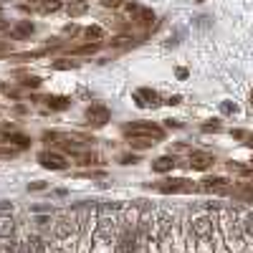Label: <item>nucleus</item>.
Masks as SVG:
<instances>
[{"label": "nucleus", "instance_id": "obj_12", "mask_svg": "<svg viewBox=\"0 0 253 253\" xmlns=\"http://www.w3.org/2000/svg\"><path fill=\"white\" fill-rule=\"evenodd\" d=\"M241 228H243V236L253 238V213H246V215H243V223H241Z\"/></svg>", "mask_w": 253, "mask_h": 253}, {"label": "nucleus", "instance_id": "obj_9", "mask_svg": "<svg viewBox=\"0 0 253 253\" xmlns=\"http://www.w3.org/2000/svg\"><path fill=\"white\" fill-rule=\"evenodd\" d=\"M210 162H213L210 155H193L190 157V167H195V170H205V167H210Z\"/></svg>", "mask_w": 253, "mask_h": 253}, {"label": "nucleus", "instance_id": "obj_11", "mask_svg": "<svg viewBox=\"0 0 253 253\" xmlns=\"http://www.w3.org/2000/svg\"><path fill=\"white\" fill-rule=\"evenodd\" d=\"M10 253H28V236L10 243Z\"/></svg>", "mask_w": 253, "mask_h": 253}, {"label": "nucleus", "instance_id": "obj_4", "mask_svg": "<svg viewBox=\"0 0 253 253\" xmlns=\"http://www.w3.org/2000/svg\"><path fill=\"white\" fill-rule=\"evenodd\" d=\"M38 160L46 167H51V170H63V167H66V160H63L61 155H56V152H43Z\"/></svg>", "mask_w": 253, "mask_h": 253}, {"label": "nucleus", "instance_id": "obj_15", "mask_svg": "<svg viewBox=\"0 0 253 253\" xmlns=\"http://www.w3.org/2000/svg\"><path fill=\"white\" fill-rule=\"evenodd\" d=\"M86 33H89V38H91V36H94V38H99V36H101V31H99V28H89Z\"/></svg>", "mask_w": 253, "mask_h": 253}, {"label": "nucleus", "instance_id": "obj_6", "mask_svg": "<svg viewBox=\"0 0 253 253\" xmlns=\"http://www.w3.org/2000/svg\"><path fill=\"white\" fill-rule=\"evenodd\" d=\"M134 99H137V104L139 107H155L157 104V94L155 91H150V89H139V91H134Z\"/></svg>", "mask_w": 253, "mask_h": 253}, {"label": "nucleus", "instance_id": "obj_2", "mask_svg": "<svg viewBox=\"0 0 253 253\" xmlns=\"http://www.w3.org/2000/svg\"><path fill=\"white\" fill-rule=\"evenodd\" d=\"M218 233L223 236V243L228 246L230 253H241L243 251V228L236 218V213H220V223H218Z\"/></svg>", "mask_w": 253, "mask_h": 253}, {"label": "nucleus", "instance_id": "obj_10", "mask_svg": "<svg viewBox=\"0 0 253 253\" xmlns=\"http://www.w3.org/2000/svg\"><path fill=\"white\" fill-rule=\"evenodd\" d=\"M208 190H215V193H228V180L225 177H213V180H205Z\"/></svg>", "mask_w": 253, "mask_h": 253}, {"label": "nucleus", "instance_id": "obj_13", "mask_svg": "<svg viewBox=\"0 0 253 253\" xmlns=\"http://www.w3.org/2000/svg\"><path fill=\"white\" fill-rule=\"evenodd\" d=\"M61 8V0H46L43 5H41V10L43 13H48V10H58Z\"/></svg>", "mask_w": 253, "mask_h": 253}, {"label": "nucleus", "instance_id": "obj_3", "mask_svg": "<svg viewBox=\"0 0 253 253\" xmlns=\"http://www.w3.org/2000/svg\"><path fill=\"white\" fill-rule=\"evenodd\" d=\"M124 134L129 137L134 144L144 147V144H155L162 139V129L160 126H152V124H132V126H126Z\"/></svg>", "mask_w": 253, "mask_h": 253}, {"label": "nucleus", "instance_id": "obj_16", "mask_svg": "<svg viewBox=\"0 0 253 253\" xmlns=\"http://www.w3.org/2000/svg\"><path fill=\"white\" fill-rule=\"evenodd\" d=\"M223 112H236V104H223Z\"/></svg>", "mask_w": 253, "mask_h": 253}, {"label": "nucleus", "instance_id": "obj_1", "mask_svg": "<svg viewBox=\"0 0 253 253\" xmlns=\"http://www.w3.org/2000/svg\"><path fill=\"white\" fill-rule=\"evenodd\" d=\"M122 205L117 203H107L99 208V218H96V228L91 236V253H117V238H119V218Z\"/></svg>", "mask_w": 253, "mask_h": 253}, {"label": "nucleus", "instance_id": "obj_14", "mask_svg": "<svg viewBox=\"0 0 253 253\" xmlns=\"http://www.w3.org/2000/svg\"><path fill=\"white\" fill-rule=\"evenodd\" d=\"M84 10H86V5H84V3H79V5H69V13H71V15H76V13H84Z\"/></svg>", "mask_w": 253, "mask_h": 253}, {"label": "nucleus", "instance_id": "obj_7", "mask_svg": "<svg viewBox=\"0 0 253 253\" xmlns=\"http://www.w3.org/2000/svg\"><path fill=\"white\" fill-rule=\"evenodd\" d=\"M89 119H91L96 126L107 124V119H109V112H107V107H91V109H89Z\"/></svg>", "mask_w": 253, "mask_h": 253}, {"label": "nucleus", "instance_id": "obj_5", "mask_svg": "<svg viewBox=\"0 0 253 253\" xmlns=\"http://www.w3.org/2000/svg\"><path fill=\"white\" fill-rule=\"evenodd\" d=\"M193 185H190L187 180H167L165 185H160L162 193H185V190H190Z\"/></svg>", "mask_w": 253, "mask_h": 253}, {"label": "nucleus", "instance_id": "obj_8", "mask_svg": "<svg viewBox=\"0 0 253 253\" xmlns=\"http://www.w3.org/2000/svg\"><path fill=\"white\" fill-rule=\"evenodd\" d=\"M172 167H175V160L172 157H160V160L152 162V170L155 172H170Z\"/></svg>", "mask_w": 253, "mask_h": 253}]
</instances>
